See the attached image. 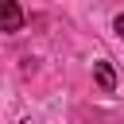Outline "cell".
Wrapping results in <instances>:
<instances>
[{"label":"cell","instance_id":"1","mask_svg":"<svg viewBox=\"0 0 124 124\" xmlns=\"http://www.w3.org/2000/svg\"><path fill=\"white\" fill-rule=\"evenodd\" d=\"M0 8H4V31L16 35V31L23 27V12H19V4H16V0H0Z\"/></svg>","mask_w":124,"mask_h":124},{"label":"cell","instance_id":"2","mask_svg":"<svg viewBox=\"0 0 124 124\" xmlns=\"http://www.w3.org/2000/svg\"><path fill=\"white\" fill-rule=\"evenodd\" d=\"M93 78H97V85H101L105 93H112V89H116V74H112V66H108V62H93Z\"/></svg>","mask_w":124,"mask_h":124},{"label":"cell","instance_id":"3","mask_svg":"<svg viewBox=\"0 0 124 124\" xmlns=\"http://www.w3.org/2000/svg\"><path fill=\"white\" fill-rule=\"evenodd\" d=\"M112 31H116V35H120V39H124V12H120V16H116V23H112Z\"/></svg>","mask_w":124,"mask_h":124}]
</instances>
